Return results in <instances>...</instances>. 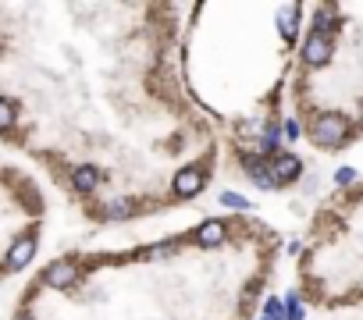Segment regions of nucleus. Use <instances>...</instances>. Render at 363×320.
<instances>
[{"label": "nucleus", "mask_w": 363, "mask_h": 320, "mask_svg": "<svg viewBox=\"0 0 363 320\" xmlns=\"http://www.w3.org/2000/svg\"><path fill=\"white\" fill-rule=\"evenodd\" d=\"M346 136H349V121L335 111H328L314 121V139L321 146H339V143H346Z\"/></svg>", "instance_id": "obj_1"}, {"label": "nucleus", "mask_w": 363, "mask_h": 320, "mask_svg": "<svg viewBox=\"0 0 363 320\" xmlns=\"http://www.w3.org/2000/svg\"><path fill=\"white\" fill-rule=\"evenodd\" d=\"M302 175V160L296 153H278L275 160H271V178H275L278 185H289Z\"/></svg>", "instance_id": "obj_2"}, {"label": "nucleus", "mask_w": 363, "mask_h": 320, "mask_svg": "<svg viewBox=\"0 0 363 320\" xmlns=\"http://www.w3.org/2000/svg\"><path fill=\"white\" fill-rule=\"evenodd\" d=\"M302 61L314 64V68L328 64L331 61V36H317V32H310L307 43H302Z\"/></svg>", "instance_id": "obj_3"}, {"label": "nucleus", "mask_w": 363, "mask_h": 320, "mask_svg": "<svg viewBox=\"0 0 363 320\" xmlns=\"http://www.w3.org/2000/svg\"><path fill=\"white\" fill-rule=\"evenodd\" d=\"M75 278H79V267H75L72 260H54V264L43 271V285H50V288H68Z\"/></svg>", "instance_id": "obj_4"}, {"label": "nucleus", "mask_w": 363, "mask_h": 320, "mask_svg": "<svg viewBox=\"0 0 363 320\" xmlns=\"http://www.w3.org/2000/svg\"><path fill=\"white\" fill-rule=\"evenodd\" d=\"M225 235H228V224L225 221H218V217H210V221H203L200 228H196V246H203V249H214V246H221L225 242Z\"/></svg>", "instance_id": "obj_5"}, {"label": "nucleus", "mask_w": 363, "mask_h": 320, "mask_svg": "<svg viewBox=\"0 0 363 320\" xmlns=\"http://www.w3.org/2000/svg\"><path fill=\"white\" fill-rule=\"evenodd\" d=\"M203 182H207V175H203L200 168H182L171 185H175V196L186 200V196H196V192L203 189Z\"/></svg>", "instance_id": "obj_6"}, {"label": "nucleus", "mask_w": 363, "mask_h": 320, "mask_svg": "<svg viewBox=\"0 0 363 320\" xmlns=\"http://www.w3.org/2000/svg\"><path fill=\"white\" fill-rule=\"evenodd\" d=\"M242 168H246V175L257 182V189H278V182L271 178V160H264V157H242Z\"/></svg>", "instance_id": "obj_7"}, {"label": "nucleus", "mask_w": 363, "mask_h": 320, "mask_svg": "<svg viewBox=\"0 0 363 320\" xmlns=\"http://www.w3.org/2000/svg\"><path fill=\"white\" fill-rule=\"evenodd\" d=\"M36 256V239L33 235H25V239H18L15 246H11V253H8V267L11 271H22L29 260Z\"/></svg>", "instance_id": "obj_8"}, {"label": "nucleus", "mask_w": 363, "mask_h": 320, "mask_svg": "<svg viewBox=\"0 0 363 320\" xmlns=\"http://www.w3.org/2000/svg\"><path fill=\"white\" fill-rule=\"evenodd\" d=\"M72 185L89 196V192H93V189L100 185V171H97L93 164H82V168H75V171H72Z\"/></svg>", "instance_id": "obj_9"}, {"label": "nucleus", "mask_w": 363, "mask_h": 320, "mask_svg": "<svg viewBox=\"0 0 363 320\" xmlns=\"http://www.w3.org/2000/svg\"><path fill=\"white\" fill-rule=\"evenodd\" d=\"M132 214H136V203L125 200V196H114V200L104 207V217H111V221H125V217H132Z\"/></svg>", "instance_id": "obj_10"}, {"label": "nucleus", "mask_w": 363, "mask_h": 320, "mask_svg": "<svg viewBox=\"0 0 363 320\" xmlns=\"http://www.w3.org/2000/svg\"><path fill=\"white\" fill-rule=\"evenodd\" d=\"M278 29H282V36H285V43H292L296 40V22H299V4H289L282 15H278Z\"/></svg>", "instance_id": "obj_11"}, {"label": "nucleus", "mask_w": 363, "mask_h": 320, "mask_svg": "<svg viewBox=\"0 0 363 320\" xmlns=\"http://www.w3.org/2000/svg\"><path fill=\"white\" fill-rule=\"evenodd\" d=\"M264 320H285V303L271 296V299L264 303Z\"/></svg>", "instance_id": "obj_12"}, {"label": "nucleus", "mask_w": 363, "mask_h": 320, "mask_svg": "<svg viewBox=\"0 0 363 320\" xmlns=\"http://www.w3.org/2000/svg\"><path fill=\"white\" fill-rule=\"evenodd\" d=\"M285 320H302V303H299L296 292L285 296Z\"/></svg>", "instance_id": "obj_13"}, {"label": "nucleus", "mask_w": 363, "mask_h": 320, "mask_svg": "<svg viewBox=\"0 0 363 320\" xmlns=\"http://www.w3.org/2000/svg\"><path fill=\"white\" fill-rule=\"evenodd\" d=\"M221 203L232 207V210H250V200H246V196H239V192H225Z\"/></svg>", "instance_id": "obj_14"}, {"label": "nucleus", "mask_w": 363, "mask_h": 320, "mask_svg": "<svg viewBox=\"0 0 363 320\" xmlns=\"http://www.w3.org/2000/svg\"><path fill=\"white\" fill-rule=\"evenodd\" d=\"M15 125V107L8 104V100H0V132H4V128H11Z\"/></svg>", "instance_id": "obj_15"}, {"label": "nucleus", "mask_w": 363, "mask_h": 320, "mask_svg": "<svg viewBox=\"0 0 363 320\" xmlns=\"http://www.w3.org/2000/svg\"><path fill=\"white\" fill-rule=\"evenodd\" d=\"M335 182H339V185H349V182H356V168H339V171H335Z\"/></svg>", "instance_id": "obj_16"}, {"label": "nucleus", "mask_w": 363, "mask_h": 320, "mask_svg": "<svg viewBox=\"0 0 363 320\" xmlns=\"http://www.w3.org/2000/svg\"><path fill=\"white\" fill-rule=\"evenodd\" d=\"M168 253H175V242H157L150 249V256H168Z\"/></svg>", "instance_id": "obj_17"}, {"label": "nucleus", "mask_w": 363, "mask_h": 320, "mask_svg": "<svg viewBox=\"0 0 363 320\" xmlns=\"http://www.w3.org/2000/svg\"><path fill=\"white\" fill-rule=\"evenodd\" d=\"M285 136H289V139H296V136H299V121H292V118L285 121Z\"/></svg>", "instance_id": "obj_18"}, {"label": "nucleus", "mask_w": 363, "mask_h": 320, "mask_svg": "<svg viewBox=\"0 0 363 320\" xmlns=\"http://www.w3.org/2000/svg\"><path fill=\"white\" fill-rule=\"evenodd\" d=\"M18 320H33V317H18Z\"/></svg>", "instance_id": "obj_19"}, {"label": "nucleus", "mask_w": 363, "mask_h": 320, "mask_svg": "<svg viewBox=\"0 0 363 320\" xmlns=\"http://www.w3.org/2000/svg\"><path fill=\"white\" fill-rule=\"evenodd\" d=\"M260 320H264V317H260Z\"/></svg>", "instance_id": "obj_20"}]
</instances>
